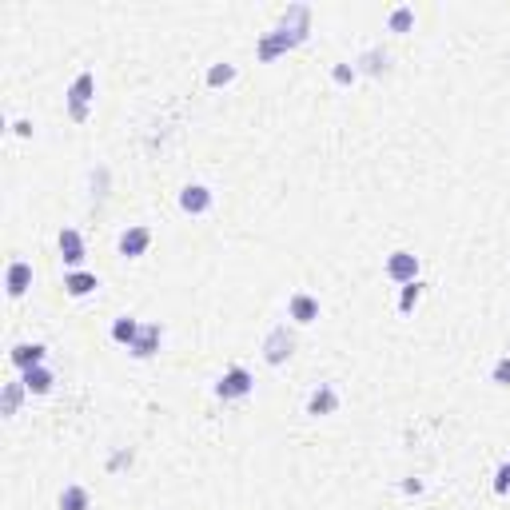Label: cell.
Here are the masks:
<instances>
[{
	"label": "cell",
	"instance_id": "cell-12",
	"mask_svg": "<svg viewBox=\"0 0 510 510\" xmlns=\"http://www.w3.org/2000/svg\"><path fill=\"white\" fill-rule=\"evenodd\" d=\"M88 506V490H80V486H68L60 495V510H84Z\"/></svg>",
	"mask_w": 510,
	"mask_h": 510
},
{
	"label": "cell",
	"instance_id": "cell-3",
	"mask_svg": "<svg viewBox=\"0 0 510 510\" xmlns=\"http://www.w3.org/2000/svg\"><path fill=\"white\" fill-rule=\"evenodd\" d=\"M148 227H132V231H124V236H120V251H124V255H140V251L148 248Z\"/></svg>",
	"mask_w": 510,
	"mask_h": 510
},
{
	"label": "cell",
	"instance_id": "cell-14",
	"mask_svg": "<svg viewBox=\"0 0 510 510\" xmlns=\"http://www.w3.org/2000/svg\"><path fill=\"white\" fill-rule=\"evenodd\" d=\"M68 291H72V295H88V291H92V287H96V275H88V271H76V275H68Z\"/></svg>",
	"mask_w": 510,
	"mask_h": 510
},
{
	"label": "cell",
	"instance_id": "cell-6",
	"mask_svg": "<svg viewBox=\"0 0 510 510\" xmlns=\"http://www.w3.org/2000/svg\"><path fill=\"white\" fill-rule=\"evenodd\" d=\"M180 203H184V212H208L212 196H208V187H187L184 196H180Z\"/></svg>",
	"mask_w": 510,
	"mask_h": 510
},
{
	"label": "cell",
	"instance_id": "cell-10",
	"mask_svg": "<svg viewBox=\"0 0 510 510\" xmlns=\"http://www.w3.org/2000/svg\"><path fill=\"white\" fill-rule=\"evenodd\" d=\"M291 315H295L299 323H311L315 315H319V307H315V299H307V295H295V299H291Z\"/></svg>",
	"mask_w": 510,
	"mask_h": 510
},
{
	"label": "cell",
	"instance_id": "cell-17",
	"mask_svg": "<svg viewBox=\"0 0 510 510\" xmlns=\"http://www.w3.org/2000/svg\"><path fill=\"white\" fill-rule=\"evenodd\" d=\"M391 28H395V32H407V28H411V8H398V13L391 16Z\"/></svg>",
	"mask_w": 510,
	"mask_h": 510
},
{
	"label": "cell",
	"instance_id": "cell-7",
	"mask_svg": "<svg viewBox=\"0 0 510 510\" xmlns=\"http://www.w3.org/2000/svg\"><path fill=\"white\" fill-rule=\"evenodd\" d=\"M415 271H419V263L407 251H398L395 260H391V279H415Z\"/></svg>",
	"mask_w": 510,
	"mask_h": 510
},
{
	"label": "cell",
	"instance_id": "cell-13",
	"mask_svg": "<svg viewBox=\"0 0 510 510\" xmlns=\"http://www.w3.org/2000/svg\"><path fill=\"white\" fill-rule=\"evenodd\" d=\"M327 411H335V391L331 387H323V391L311 395V415H327Z\"/></svg>",
	"mask_w": 510,
	"mask_h": 510
},
{
	"label": "cell",
	"instance_id": "cell-19",
	"mask_svg": "<svg viewBox=\"0 0 510 510\" xmlns=\"http://www.w3.org/2000/svg\"><path fill=\"white\" fill-rule=\"evenodd\" d=\"M231 68H212V76H208V80H212V84H224V80H231Z\"/></svg>",
	"mask_w": 510,
	"mask_h": 510
},
{
	"label": "cell",
	"instance_id": "cell-21",
	"mask_svg": "<svg viewBox=\"0 0 510 510\" xmlns=\"http://www.w3.org/2000/svg\"><path fill=\"white\" fill-rule=\"evenodd\" d=\"M498 490H510V467H502V471H498Z\"/></svg>",
	"mask_w": 510,
	"mask_h": 510
},
{
	"label": "cell",
	"instance_id": "cell-20",
	"mask_svg": "<svg viewBox=\"0 0 510 510\" xmlns=\"http://www.w3.org/2000/svg\"><path fill=\"white\" fill-rule=\"evenodd\" d=\"M415 299H419V287H407V291H403V303H398V307H403V311H407V307H411V303H415Z\"/></svg>",
	"mask_w": 510,
	"mask_h": 510
},
{
	"label": "cell",
	"instance_id": "cell-2",
	"mask_svg": "<svg viewBox=\"0 0 510 510\" xmlns=\"http://www.w3.org/2000/svg\"><path fill=\"white\" fill-rule=\"evenodd\" d=\"M88 92H92V72H84L80 80H76V88H72V116L76 120H84L88 116Z\"/></svg>",
	"mask_w": 510,
	"mask_h": 510
},
{
	"label": "cell",
	"instance_id": "cell-16",
	"mask_svg": "<svg viewBox=\"0 0 510 510\" xmlns=\"http://www.w3.org/2000/svg\"><path fill=\"white\" fill-rule=\"evenodd\" d=\"M112 335L120 339V343H136V339H140V327L132 323V319H120V323L112 327Z\"/></svg>",
	"mask_w": 510,
	"mask_h": 510
},
{
	"label": "cell",
	"instance_id": "cell-18",
	"mask_svg": "<svg viewBox=\"0 0 510 510\" xmlns=\"http://www.w3.org/2000/svg\"><path fill=\"white\" fill-rule=\"evenodd\" d=\"M495 383H510V359H502L495 367Z\"/></svg>",
	"mask_w": 510,
	"mask_h": 510
},
{
	"label": "cell",
	"instance_id": "cell-8",
	"mask_svg": "<svg viewBox=\"0 0 510 510\" xmlns=\"http://www.w3.org/2000/svg\"><path fill=\"white\" fill-rule=\"evenodd\" d=\"M13 363H16V367H25V371H32V367L44 363V347H16L13 351Z\"/></svg>",
	"mask_w": 510,
	"mask_h": 510
},
{
	"label": "cell",
	"instance_id": "cell-4",
	"mask_svg": "<svg viewBox=\"0 0 510 510\" xmlns=\"http://www.w3.org/2000/svg\"><path fill=\"white\" fill-rule=\"evenodd\" d=\"M287 355H291V339H287V331L279 327V331H271V339H267V363H283Z\"/></svg>",
	"mask_w": 510,
	"mask_h": 510
},
{
	"label": "cell",
	"instance_id": "cell-9",
	"mask_svg": "<svg viewBox=\"0 0 510 510\" xmlns=\"http://www.w3.org/2000/svg\"><path fill=\"white\" fill-rule=\"evenodd\" d=\"M60 251H64V260H68V263H80V260H84V243H80V236H76V231H64V236H60Z\"/></svg>",
	"mask_w": 510,
	"mask_h": 510
},
{
	"label": "cell",
	"instance_id": "cell-1",
	"mask_svg": "<svg viewBox=\"0 0 510 510\" xmlns=\"http://www.w3.org/2000/svg\"><path fill=\"white\" fill-rule=\"evenodd\" d=\"M251 391V375L243 371V367H236V371H227L224 379H220V395L224 398H239Z\"/></svg>",
	"mask_w": 510,
	"mask_h": 510
},
{
	"label": "cell",
	"instance_id": "cell-5",
	"mask_svg": "<svg viewBox=\"0 0 510 510\" xmlns=\"http://www.w3.org/2000/svg\"><path fill=\"white\" fill-rule=\"evenodd\" d=\"M28 283H32V267L28 263H13L8 267V295H25Z\"/></svg>",
	"mask_w": 510,
	"mask_h": 510
},
{
	"label": "cell",
	"instance_id": "cell-15",
	"mask_svg": "<svg viewBox=\"0 0 510 510\" xmlns=\"http://www.w3.org/2000/svg\"><path fill=\"white\" fill-rule=\"evenodd\" d=\"M156 339H160V327H144V335H140L136 343H132V351H136V355H152Z\"/></svg>",
	"mask_w": 510,
	"mask_h": 510
},
{
	"label": "cell",
	"instance_id": "cell-11",
	"mask_svg": "<svg viewBox=\"0 0 510 510\" xmlns=\"http://www.w3.org/2000/svg\"><path fill=\"white\" fill-rule=\"evenodd\" d=\"M25 387L28 391H36V395H44L52 387V375L44 371V367H32V371H25Z\"/></svg>",
	"mask_w": 510,
	"mask_h": 510
}]
</instances>
